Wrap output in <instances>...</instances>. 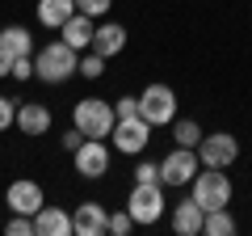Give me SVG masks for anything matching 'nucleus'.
I'll use <instances>...</instances> for the list:
<instances>
[{"label": "nucleus", "instance_id": "obj_1", "mask_svg": "<svg viewBox=\"0 0 252 236\" xmlns=\"http://www.w3.org/2000/svg\"><path fill=\"white\" fill-rule=\"evenodd\" d=\"M80 72V51L76 46H67L59 38V42H46L42 51L34 55V76L46 84H63V80H72V76Z\"/></svg>", "mask_w": 252, "mask_h": 236}, {"label": "nucleus", "instance_id": "obj_2", "mask_svg": "<svg viewBox=\"0 0 252 236\" xmlns=\"http://www.w3.org/2000/svg\"><path fill=\"white\" fill-rule=\"evenodd\" d=\"M118 114H114V101H101V97H84L72 106V127L84 131V139H109Z\"/></svg>", "mask_w": 252, "mask_h": 236}, {"label": "nucleus", "instance_id": "obj_3", "mask_svg": "<svg viewBox=\"0 0 252 236\" xmlns=\"http://www.w3.org/2000/svg\"><path fill=\"white\" fill-rule=\"evenodd\" d=\"M231 177H227V169H206L202 164L198 173H193V202H198L202 211H219V207H231Z\"/></svg>", "mask_w": 252, "mask_h": 236}, {"label": "nucleus", "instance_id": "obj_4", "mask_svg": "<svg viewBox=\"0 0 252 236\" xmlns=\"http://www.w3.org/2000/svg\"><path fill=\"white\" fill-rule=\"evenodd\" d=\"M164 207H168L164 202V182H135V190L126 198V211H130L135 224H160Z\"/></svg>", "mask_w": 252, "mask_h": 236}, {"label": "nucleus", "instance_id": "obj_5", "mask_svg": "<svg viewBox=\"0 0 252 236\" xmlns=\"http://www.w3.org/2000/svg\"><path fill=\"white\" fill-rule=\"evenodd\" d=\"M139 118H147L156 127H172V118H177V93L168 89V84H147L143 93H139Z\"/></svg>", "mask_w": 252, "mask_h": 236}, {"label": "nucleus", "instance_id": "obj_6", "mask_svg": "<svg viewBox=\"0 0 252 236\" xmlns=\"http://www.w3.org/2000/svg\"><path fill=\"white\" fill-rule=\"evenodd\" d=\"M109 139H114V152H122V156H143L147 139H152V122L139 118V114L118 118L114 131H109Z\"/></svg>", "mask_w": 252, "mask_h": 236}, {"label": "nucleus", "instance_id": "obj_7", "mask_svg": "<svg viewBox=\"0 0 252 236\" xmlns=\"http://www.w3.org/2000/svg\"><path fill=\"white\" fill-rule=\"evenodd\" d=\"M198 160L206 169H231L240 160V139L227 135V131H215V135H202L198 144Z\"/></svg>", "mask_w": 252, "mask_h": 236}, {"label": "nucleus", "instance_id": "obj_8", "mask_svg": "<svg viewBox=\"0 0 252 236\" xmlns=\"http://www.w3.org/2000/svg\"><path fill=\"white\" fill-rule=\"evenodd\" d=\"M198 169H202L198 148H172V152L160 160V182L164 186H189Z\"/></svg>", "mask_w": 252, "mask_h": 236}, {"label": "nucleus", "instance_id": "obj_9", "mask_svg": "<svg viewBox=\"0 0 252 236\" xmlns=\"http://www.w3.org/2000/svg\"><path fill=\"white\" fill-rule=\"evenodd\" d=\"M4 207H9L13 215H38V211L46 207V194H42L38 182L21 177V182H9V190H4Z\"/></svg>", "mask_w": 252, "mask_h": 236}, {"label": "nucleus", "instance_id": "obj_10", "mask_svg": "<svg viewBox=\"0 0 252 236\" xmlns=\"http://www.w3.org/2000/svg\"><path fill=\"white\" fill-rule=\"evenodd\" d=\"M72 160H76V173L89 177V182L105 177V173H109V148H105V139H84V144L72 152Z\"/></svg>", "mask_w": 252, "mask_h": 236}, {"label": "nucleus", "instance_id": "obj_11", "mask_svg": "<svg viewBox=\"0 0 252 236\" xmlns=\"http://www.w3.org/2000/svg\"><path fill=\"white\" fill-rule=\"evenodd\" d=\"M72 232L76 236H109V211L101 202H80L72 211Z\"/></svg>", "mask_w": 252, "mask_h": 236}, {"label": "nucleus", "instance_id": "obj_12", "mask_svg": "<svg viewBox=\"0 0 252 236\" xmlns=\"http://www.w3.org/2000/svg\"><path fill=\"white\" fill-rule=\"evenodd\" d=\"M13 127L21 131V135H46L51 131V110L42 106V101H17V122Z\"/></svg>", "mask_w": 252, "mask_h": 236}, {"label": "nucleus", "instance_id": "obj_13", "mask_svg": "<svg viewBox=\"0 0 252 236\" xmlns=\"http://www.w3.org/2000/svg\"><path fill=\"white\" fill-rule=\"evenodd\" d=\"M93 51L105 55V59L122 55L126 51V26H122V21H101V26L93 30Z\"/></svg>", "mask_w": 252, "mask_h": 236}, {"label": "nucleus", "instance_id": "obj_14", "mask_svg": "<svg viewBox=\"0 0 252 236\" xmlns=\"http://www.w3.org/2000/svg\"><path fill=\"white\" fill-rule=\"evenodd\" d=\"M202 224H206V211L193 198H185V202L172 207V232L177 236H202Z\"/></svg>", "mask_w": 252, "mask_h": 236}, {"label": "nucleus", "instance_id": "obj_15", "mask_svg": "<svg viewBox=\"0 0 252 236\" xmlns=\"http://www.w3.org/2000/svg\"><path fill=\"white\" fill-rule=\"evenodd\" d=\"M93 30H97V26H93L89 13H72V17L59 26V34H63V42H67V46H76V51H89V46H93Z\"/></svg>", "mask_w": 252, "mask_h": 236}, {"label": "nucleus", "instance_id": "obj_16", "mask_svg": "<svg viewBox=\"0 0 252 236\" xmlns=\"http://www.w3.org/2000/svg\"><path fill=\"white\" fill-rule=\"evenodd\" d=\"M34 236H72V215L63 207H42L34 215Z\"/></svg>", "mask_w": 252, "mask_h": 236}, {"label": "nucleus", "instance_id": "obj_17", "mask_svg": "<svg viewBox=\"0 0 252 236\" xmlns=\"http://www.w3.org/2000/svg\"><path fill=\"white\" fill-rule=\"evenodd\" d=\"M0 51H9L13 59L17 55H34V34L26 26H4L0 30Z\"/></svg>", "mask_w": 252, "mask_h": 236}, {"label": "nucleus", "instance_id": "obj_18", "mask_svg": "<svg viewBox=\"0 0 252 236\" xmlns=\"http://www.w3.org/2000/svg\"><path fill=\"white\" fill-rule=\"evenodd\" d=\"M72 13H76V0H38V21L46 30H59Z\"/></svg>", "mask_w": 252, "mask_h": 236}, {"label": "nucleus", "instance_id": "obj_19", "mask_svg": "<svg viewBox=\"0 0 252 236\" xmlns=\"http://www.w3.org/2000/svg\"><path fill=\"white\" fill-rule=\"evenodd\" d=\"M202 135H206V131H202L193 118H172V139H177V148H198Z\"/></svg>", "mask_w": 252, "mask_h": 236}, {"label": "nucleus", "instance_id": "obj_20", "mask_svg": "<svg viewBox=\"0 0 252 236\" xmlns=\"http://www.w3.org/2000/svg\"><path fill=\"white\" fill-rule=\"evenodd\" d=\"M202 232H206V236H231V232H235V219H231V211H227V207L206 211V224H202Z\"/></svg>", "mask_w": 252, "mask_h": 236}, {"label": "nucleus", "instance_id": "obj_21", "mask_svg": "<svg viewBox=\"0 0 252 236\" xmlns=\"http://www.w3.org/2000/svg\"><path fill=\"white\" fill-rule=\"evenodd\" d=\"M76 76H89V80H97V76H105V55H97L89 46V55H80V72Z\"/></svg>", "mask_w": 252, "mask_h": 236}, {"label": "nucleus", "instance_id": "obj_22", "mask_svg": "<svg viewBox=\"0 0 252 236\" xmlns=\"http://www.w3.org/2000/svg\"><path fill=\"white\" fill-rule=\"evenodd\" d=\"M130 228H139L135 219H130V211H114V215H109V236H130Z\"/></svg>", "mask_w": 252, "mask_h": 236}, {"label": "nucleus", "instance_id": "obj_23", "mask_svg": "<svg viewBox=\"0 0 252 236\" xmlns=\"http://www.w3.org/2000/svg\"><path fill=\"white\" fill-rule=\"evenodd\" d=\"M109 9H114V0H76V13H89L93 21H97V17H105Z\"/></svg>", "mask_w": 252, "mask_h": 236}, {"label": "nucleus", "instance_id": "obj_24", "mask_svg": "<svg viewBox=\"0 0 252 236\" xmlns=\"http://www.w3.org/2000/svg\"><path fill=\"white\" fill-rule=\"evenodd\" d=\"M4 232L9 236H34V215H13L4 224Z\"/></svg>", "mask_w": 252, "mask_h": 236}, {"label": "nucleus", "instance_id": "obj_25", "mask_svg": "<svg viewBox=\"0 0 252 236\" xmlns=\"http://www.w3.org/2000/svg\"><path fill=\"white\" fill-rule=\"evenodd\" d=\"M13 122H17V101L0 93V131H9Z\"/></svg>", "mask_w": 252, "mask_h": 236}, {"label": "nucleus", "instance_id": "obj_26", "mask_svg": "<svg viewBox=\"0 0 252 236\" xmlns=\"http://www.w3.org/2000/svg\"><path fill=\"white\" fill-rule=\"evenodd\" d=\"M34 76V55H17L13 59V80H30Z\"/></svg>", "mask_w": 252, "mask_h": 236}, {"label": "nucleus", "instance_id": "obj_27", "mask_svg": "<svg viewBox=\"0 0 252 236\" xmlns=\"http://www.w3.org/2000/svg\"><path fill=\"white\" fill-rule=\"evenodd\" d=\"M135 182H160V164H156V160H139Z\"/></svg>", "mask_w": 252, "mask_h": 236}, {"label": "nucleus", "instance_id": "obj_28", "mask_svg": "<svg viewBox=\"0 0 252 236\" xmlns=\"http://www.w3.org/2000/svg\"><path fill=\"white\" fill-rule=\"evenodd\" d=\"M114 114H118V118H130V114H139V97H126V93H122V97L114 101Z\"/></svg>", "mask_w": 252, "mask_h": 236}, {"label": "nucleus", "instance_id": "obj_29", "mask_svg": "<svg viewBox=\"0 0 252 236\" xmlns=\"http://www.w3.org/2000/svg\"><path fill=\"white\" fill-rule=\"evenodd\" d=\"M59 144L67 148V152H76V148L84 144V131H76V127H72V131H63V139H59Z\"/></svg>", "mask_w": 252, "mask_h": 236}, {"label": "nucleus", "instance_id": "obj_30", "mask_svg": "<svg viewBox=\"0 0 252 236\" xmlns=\"http://www.w3.org/2000/svg\"><path fill=\"white\" fill-rule=\"evenodd\" d=\"M4 76H13V55L9 51H0V80H4Z\"/></svg>", "mask_w": 252, "mask_h": 236}]
</instances>
